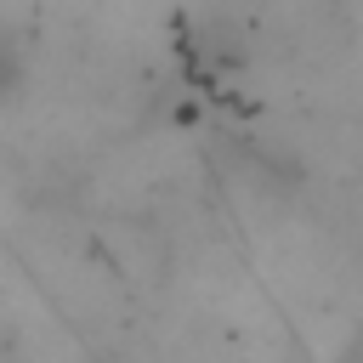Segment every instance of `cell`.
Masks as SVG:
<instances>
[{
	"instance_id": "obj_1",
	"label": "cell",
	"mask_w": 363,
	"mask_h": 363,
	"mask_svg": "<svg viewBox=\"0 0 363 363\" xmlns=\"http://www.w3.org/2000/svg\"><path fill=\"white\" fill-rule=\"evenodd\" d=\"M28 85V51L11 28H0V108H11Z\"/></svg>"
}]
</instances>
